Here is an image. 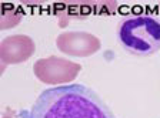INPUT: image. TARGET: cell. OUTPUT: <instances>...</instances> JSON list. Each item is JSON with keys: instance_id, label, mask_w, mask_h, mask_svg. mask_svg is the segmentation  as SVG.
Instances as JSON below:
<instances>
[{"instance_id": "obj_3", "label": "cell", "mask_w": 160, "mask_h": 118, "mask_svg": "<svg viewBox=\"0 0 160 118\" xmlns=\"http://www.w3.org/2000/svg\"><path fill=\"white\" fill-rule=\"evenodd\" d=\"M80 71L82 66L79 63L56 56L40 59L33 64V73L37 80L52 85H66V83L73 81Z\"/></svg>"}, {"instance_id": "obj_6", "label": "cell", "mask_w": 160, "mask_h": 118, "mask_svg": "<svg viewBox=\"0 0 160 118\" xmlns=\"http://www.w3.org/2000/svg\"><path fill=\"white\" fill-rule=\"evenodd\" d=\"M159 6H160V4H159Z\"/></svg>"}, {"instance_id": "obj_4", "label": "cell", "mask_w": 160, "mask_h": 118, "mask_svg": "<svg viewBox=\"0 0 160 118\" xmlns=\"http://www.w3.org/2000/svg\"><path fill=\"white\" fill-rule=\"evenodd\" d=\"M56 46L67 56L89 57L99 51L102 43L94 34L87 31H64L57 36Z\"/></svg>"}, {"instance_id": "obj_1", "label": "cell", "mask_w": 160, "mask_h": 118, "mask_svg": "<svg viewBox=\"0 0 160 118\" xmlns=\"http://www.w3.org/2000/svg\"><path fill=\"white\" fill-rule=\"evenodd\" d=\"M23 118H114V115L92 88L83 84H66L44 90Z\"/></svg>"}, {"instance_id": "obj_2", "label": "cell", "mask_w": 160, "mask_h": 118, "mask_svg": "<svg viewBox=\"0 0 160 118\" xmlns=\"http://www.w3.org/2000/svg\"><path fill=\"white\" fill-rule=\"evenodd\" d=\"M122 46L134 56H150L160 50V21L150 16L126 19L119 27Z\"/></svg>"}, {"instance_id": "obj_5", "label": "cell", "mask_w": 160, "mask_h": 118, "mask_svg": "<svg viewBox=\"0 0 160 118\" xmlns=\"http://www.w3.org/2000/svg\"><path fill=\"white\" fill-rule=\"evenodd\" d=\"M34 41L26 34L7 36L0 43V57L3 67L27 61L34 54Z\"/></svg>"}]
</instances>
